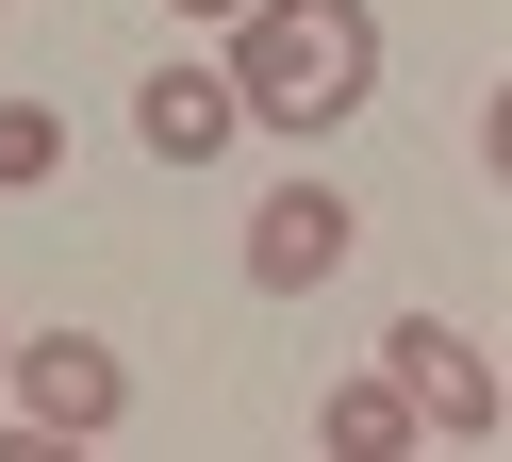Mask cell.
<instances>
[{"instance_id": "1", "label": "cell", "mask_w": 512, "mask_h": 462, "mask_svg": "<svg viewBox=\"0 0 512 462\" xmlns=\"http://www.w3.org/2000/svg\"><path fill=\"white\" fill-rule=\"evenodd\" d=\"M380 99V17L364 0H248L232 17V116L248 132H347Z\"/></svg>"}, {"instance_id": "2", "label": "cell", "mask_w": 512, "mask_h": 462, "mask_svg": "<svg viewBox=\"0 0 512 462\" xmlns=\"http://www.w3.org/2000/svg\"><path fill=\"white\" fill-rule=\"evenodd\" d=\"M0 396H17V429H34V446H100V429L133 413V363H116L100 330H34V347L0 330Z\"/></svg>"}, {"instance_id": "3", "label": "cell", "mask_w": 512, "mask_h": 462, "mask_svg": "<svg viewBox=\"0 0 512 462\" xmlns=\"http://www.w3.org/2000/svg\"><path fill=\"white\" fill-rule=\"evenodd\" d=\"M380 380H397L413 413L446 429V446H496V363H479V330H446V314H397V330H380Z\"/></svg>"}, {"instance_id": "4", "label": "cell", "mask_w": 512, "mask_h": 462, "mask_svg": "<svg viewBox=\"0 0 512 462\" xmlns=\"http://www.w3.org/2000/svg\"><path fill=\"white\" fill-rule=\"evenodd\" d=\"M347 248H364V215H347L331 182H281L265 215H248V281H265V297H314Z\"/></svg>"}, {"instance_id": "5", "label": "cell", "mask_w": 512, "mask_h": 462, "mask_svg": "<svg viewBox=\"0 0 512 462\" xmlns=\"http://www.w3.org/2000/svg\"><path fill=\"white\" fill-rule=\"evenodd\" d=\"M133 132H149V165H215V149H232V66H149V83H133Z\"/></svg>"}, {"instance_id": "6", "label": "cell", "mask_w": 512, "mask_h": 462, "mask_svg": "<svg viewBox=\"0 0 512 462\" xmlns=\"http://www.w3.org/2000/svg\"><path fill=\"white\" fill-rule=\"evenodd\" d=\"M314 446H331V462H397V446H430V413H413L397 380H331V396H314Z\"/></svg>"}, {"instance_id": "7", "label": "cell", "mask_w": 512, "mask_h": 462, "mask_svg": "<svg viewBox=\"0 0 512 462\" xmlns=\"http://www.w3.org/2000/svg\"><path fill=\"white\" fill-rule=\"evenodd\" d=\"M34 182H67V116L50 99H0V198H34Z\"/></svg>"}, {"instance_id": "8", "label": "cell", "mask_w": 512, "mask_h": 462, "mask_svg": "<svg viewBox=\"0 0 512 462\" xmlns=\"http://www.w3.org/2000/svg\"><path fill=\"white\" fill-rule=\"evenodd\" d=\"M166 17H215V33H232V17H248V0H166Z\"/></svg>"}, {"instance_id": "9", "label": "cell", "mask_w": 512, "mask_h": 462, "mask_svg": "<svg viewBox=\"0 0 512 462\" xmlns=\"http://www.w3.org/2000/svg\"><path fill=\"white\" fill-rule=\"evenodd\" d=\"M0 17H17V0H0Z\"/></svg>"}]
</instances>
